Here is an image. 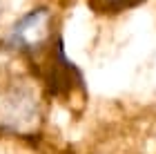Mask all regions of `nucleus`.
<instances>
[{
    "label": "nucleus",
    "instance_id": "2",
    "mask_svg": "<svg viewBox=\"0 0 156 154\" xmlns=\"http://www.w3.org/2000/svg\"><path fill=\"white\" fill-rule=\"evenodd\" d=\"M5 11H7V0H0V23L5 18Z\"/></svg>",
    "mask_w": 156,
    "mask_h": 154
},
{
    "label": "nucleus",
    "instance_id": "1",
    "mask_svg": "<svg viewBox=\"0 0 156 154\" xmlns=\"http://www.w3.org/2000/svg\"><path fill=\"white\" fill-rule=\"evenodd\" d=\"M136 2H140V0H91V5L98 11H123L134 7Z\"/></svg>",
    "mask_w": 156,
    "mask_h": 154
}]
</instances>
